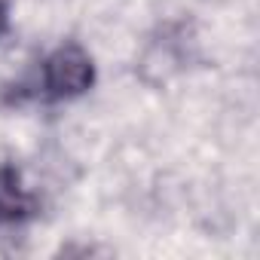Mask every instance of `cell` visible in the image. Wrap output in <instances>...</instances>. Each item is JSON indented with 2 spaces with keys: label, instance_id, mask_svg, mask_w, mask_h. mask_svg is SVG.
Instances as JSON below:
<instances>
[{
  "label": "cell",
  "instance_id": "obj_2",
  "mask_svg": "<svg viewBox=\"0 0 260 260\" xmlns=\"http://www.w3.org/2000/svg\"><path fill=\"white\" fill-rule=\"evenodd\" d=\"M40 214V199L25 187L16 162H0V226H19Z\"/></svg>",
  "mask_w": 260,
  "mask_h": 260
},
{
  "label": "cell",
  "instance_id": "obj_1",
  "mask_svg": "<svg viewBox=\"0 0 260 260\" xmlns=\"http://www.w3.org/2000/svg\"><path fill=\"white\" fill-rule=\"evenodd\" d=\"M95 86V61L80 43L55 46L37 68V77L19 83L13 101L22 98H43V101H71L86 95Z\"/></svg>",
  "mask_w": 260,
  "mask_h": 260
},
{
  "label": "cell",
  "instance_id": "obj_3",
  "mask_svg": "<svg viewBox=\"0 0 260 260\" xmlns=\"http://www.w3.org/2000/svg\"><path fill=\"white\" fill-rule=\"evenodd\" d=\"M10 31V0H0V37Z\"/></svg>",
  "mask_w": 260,
  "mask_h": 260
}]
</instances>
